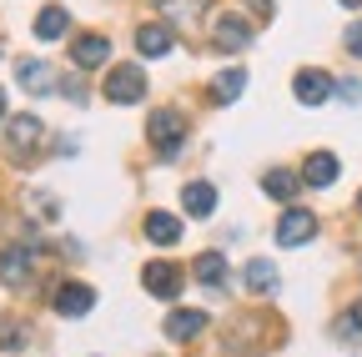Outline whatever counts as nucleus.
Segmentation results:
<instances>
[{
  "label": "nucleus",
  "mask_w": 362,
  "mask_h": 357,
  "mask_svg": "<svg viewBox=\"0 0 362 357\" xmlns=\"http://www.w3.org/2000/svg\"><path fill=\"white\" fill-rule=\"evenodd\" d=\"M181 206H187V216H211L216 211V187L211 182H187L181 187Z\"/></svg>",
  "instance_id": "obj_15"
},
{
  "label": "nucleus",
  "mask_w": 362,
  "mask_h": 357,
  "mask_svg": "<svg viewBox=\"0 0 362 357\" xmlns=\"http://www.w3.org/2000/svg\"><path fill=\"white\" fill-rule=\"evenodd\" d=\"M176 46V35H171V25H161V21H146L141 30H136V51L141 56H166Z\"/></svg>",
  "instance_id": "obj_10"
},
{
  "label": "nucleus",
  "mask_w": 362,
  "mask_h": 357,
  "mask_svg": "<svg viewBox=\"0 0 362 357\" xmlns=\"http://www.w3.org/2000/svg\"><path fill=\"white\" fill-rule=\"evenodd\" d=\"M0 282H6V287H25L30 282V252L25 247H6V252H0Z\"/></svg>",
  "instance_id": "obj_11"
},
{
  "label": "nucleus",
  "mask_w": 362,
  "mask_h": 357,
  "mask_svg": "<svg viewBox=\"0 0 362 357\" xmlns=\"http://www.w3.org/2000/svg\"><path fill=\"white\" fill-rule=\"evenodd\" d=\"M16 81H21V91H30V96L56 91V71H51V61H21V66H16Z\"/></svg>",
  "instance_id": "obj_8"
},
{
  "label": "nucleus",
  "mask_w": 362,
  "mask_h": 357,
  "mask_svg": "<svg viewBox=\"0 0 362 357\" xmlns=\"http://www.w3.org/2000/svg\"><path fill=\"white\" fill-rule=\"evenodd\" d=\"M202 327H206V312H197V307H192V312H171V317H166V337H171V342H187V337H197Z\"/></svg>",
  "instance_id": "obj_18"
},
{
  "label": "nucleus",
  "mask_w": 362,
  "mask_h": 357,
  "mask_svg": "<svg viewBox=\"0 0 362 357\" xmlns=\"http://www.w3.org/2000/svg\"><path fill=\"white\" fill-rule=\"evenodd\" d=\"M247 6H252L257 16H272V0H247Z\"/></svg>",
  "instance_id": "obj_25"
},
{
  "label": "nucleus",
  "mask_w": 362,
  "mask_h": 357,
  "mask_svg": "<svg viewBox=\"0 0 362 357\" xmlns=\"http://www.w3.org/2000/svg\"><path fill=\"white\" fill-rule=\"evenodd\" d=\"M146 136H151V146H156L161 156H171L181 141H187V116L171 111V106L151 111V116H146Z\"/></svg>",
  "instance_id": "obj_1"
},
{
  "label": "nucleus",
  "mask_w": 362,
  "mask_h": 357,
  "mask_svg": "<svg viewBox=\"0 0 362 357\" xmlns=\"http://www.w3.org/2000/svg\"><path fill=\"white\" fill-rule=\"evenodd\" d=\"M242 86H247V71L232 66V71H221V76L211 81V96H216V101H237V96H242Z\"/></svg>",
  "instance_id": "obj_19"
},
{
  "label": "nucleus",
  "mask_w": 362,
  "mask_h": 357,
  "mask_svg": "<svg viewBox=\"0 0 362 357\" xmlns=\"http://www.w3.org/2000/svg\"><path fill=\"white\" fill-rule=\"evenodd\" d=\"M71 61H76L81 71L106 66V61H111V40H106V35H76V40H71Z\"/></svg>",
  "instance_id": "obj_6"
},
{
  "label": "nucleus",
  "mask_w": 362,
  "mask_h": 357,
  "mask_svg": "<svg viewBox=\"0 0 362 357\" xmlns=\"http://www.w3.org/2000/svg\"><path fill=\"white\" fill-rule=\"evenodd\" d=\"M337 96H342V101H362V81H342Z\"/></svg>",
  "instance_id": "obj_24"
},
{
  "label": "nucleus",
  "mask_w": 362,
  "mask_h": 357,
  "mask_svg": "<svg viewBox=\"0 0 362 357\" xmlns=\"http://www.w3.org/2000/svg\"><path fill=\"white\" fill-rule=\"evenodd\" d=\"M357 206H362V197H357Z\"/></svg>",
  "instance_id": "obj_29"
},
{
  "label": "nucleus",
  "mask_w": 362,
  "mask_h": 357,
  "mask_svg": "<svg viewBox=\"0 0 362 357\" xmlns=\"http://www.w3.org/2000/svg\"><path fill=\"white\" fill-rule=\"evenodd\" d=\"M247 287L262 297V292H277V267H272V262H247Z\"/></svg>",
  "instance_id": "obj_20"
},
{
  "label": "nucleus",
  "mask_w": 362,
  "mask_h": 357,
  "mask_svg": "<svg viewBox=\"0 0 362 357\" xmlns=\"http://www.w3.org/2000/svg\"><path fill=\"white\" fill-rule=\"evenodd\" d=\"M6 136H11V151H30L45 136V126H40V116H11L6 121Z\"/></svg>",
  "instance_id": "obj_12"
},
{
  "label": "nucleus",
  "mask_w": 362,
  "mask_h": 357,
  "mask_svg": "<svg viewBox=\"0 0 362 357\" xmlns=\"http://www.w3.org/2000/svg\"><path fill=\"white\" fill-rule=\"evenodd\" d=\"M141 287L151 292V297H176L181 292V267H171V262H146L141 267Z\"/></svg>",
  "instance_id": "obj_5"
},
{
  "label": "nucleus",
  "mask_w": 362,
  "mask_h": 357,
  "mask_svg": "<svg viewBox=\"0 0 362 357\" xmlns=\"http://www.w3.org/2000/svg\"><path fill=\"white\" fill-rule=\"evenodd\" d=\"M0 347H6V352H21V347H25V332H21L16 322H6V327H0Z\"/></svg>",
  "instance_id": "obj_22"
},
{
  "label": "nucleus",
  "mask_w": 362,
  "mask_h": 357,
  "mask_svg": "<svg viewBox=\"0 0 362 357\" xmlns=\"http://www.w3.org/2000/svg\"><path fill=\"white\" fill-rule=\"evenodd\" d=\"M211 40H216L221 51H247V46H252V25H247L242 16H221L216 30H211Z\"/></svg>",
  "instance_id": "obj_9"
},
{
  "label": "nucleus",
  "mask_w": 362,
  "mask_h": 357,
  "mask_svg": "<svg viewBox=\"0 0 362 357\" xmlns=\"http://www.w3.org/2000/svg\"><path fill=\"white\" fill-rule=\"evenodd\" d=\"M90 307H96V292H90L86 282H61V292H56V312H61V317H86Z\"/></svg>",
  "instance_id": "obj_7"
},
{
  "label": "nucleus",
  "mask_w": 362,
  "mask_h": 357,
  "mask_svg": "<svg viewBox=\"0 0 362 357\" xmlns=\"http://www.w3.org/2000/svg\"><path fill=\"white\" fill-rule=\"evenodd\" d=\"M337 171H342V166H337L332 151H312L307 166H302V182H307V187H332V182H337Z\"/></svg>",
  "instance_id": "obj_13"
},
{
  "label": "nucleus",
  "mask_w": 362,
  "mask_h": 357,
  "mask_svg": "<svg viewBox=\"0 0 362 357\" xmlns=\"http://www.w3.org/2000/svg\"><path fill=\"white\" fill-rule=\"evenodd\" d=\"M297 187H302V176H297V171H287V166H272V171L262 176V192H267L272 201H292V197H297Z\"/></svg>",
  "instance_id": "obj_16"
},
{
  "label": "nucleus",
  "mask_w": 362,
  "mask_h": 357,
  "mask_svg": "<svg viewBox=\"0 0 362 357\" xmlns=\"http://www.w3.org/2000/svg\"><path fill=\"white\" fill-rule=\"evenodd\" d=\"M312 237H317V216H312L307 206H287L282 221H277V242H282V247H302V242H312Z\"/></svg>",
  "instance_id": "obj_3"
},
{
  "label": "nucleus",
  "mask_w": 362,
  "mask_h": 357,
  "mask_svg": "<svg viewBox=\"0 0 362 357\" xmlns=\"http://www.w3.org/2000/svg\"><path fill=\"white\" fill-rule=\"evenodd\" d=\"M0 121H6V91H0Z\"/></svg>",
  "instance_id": "obj_27"
},
{
  "label": "nucleus",
  "mask_w": 362,
  "mask_h": 357,
  "mask_svg": "<svg viewBox=\"0 0 362 357\" xmlns=\"http://www.w3.org/2000/svg\"><path fill=\"white\" fill-rule=\"evenodd\" d=\"M146 237H151L156 247H176V242H181V221H176L171 211H146Z\"/></svg>",
  "instance_id": "obj_17"
},
{
  "label": "nucleus",
  "mask_w": 362,
  "mask_h": 357,
  "mask_svg": "<svg viewBox=\"0 0 362 357\" xmlns=\"http://www.w3.org/2000/svg\"><path fill=\"white\" fill-rule=\"evenodd\" d=\"M192 277H197L202 287L221 292V287H226V257H221V252H202V257L192 262Z\"/></svg>",
  "instance_id": "obj_14"
},
{
  "label": "nucleus",
  "mask_w": 362,
  "mask_h": 357,
  "mask_svg": "<svg viewBox=\"0 0 362 357\" xmlns=\"http://www.w3.org/2000/svg\"><path fill=\"white\" fill-rule=\"evenodd\" d=\"M146 96V71L141 66H111L106 71V101L111 106H136Z\"/></svg>",
  "instance_id": "obj_2"
},
{
  "label": "nucleus",
  "mask_w": 362,
  "mask_h": 357,
  "mask_svg": "<svg viewBox=\"0 0 362 357\" xmlns=\"http://www.w3.org/2000/svg\"><path fill=\"white\" fill-rule=\"evenodd\" d=\"M342 6H362V0H342Z\"/></svg>",
  "instance_id": "obj_28"
},
{
  "label": "nucleus",
  "mask_w": 362,
  "mask_h": 357,
  "mask_svg": "<svg viewBox=\"0 0 362 357\" xmlns=\"http://www.w3.org/2000/svg\"><path fill=\"white\" fill-rule=\"evenodd\" d=\"M352 317H357V327H362V302H357V307H352Z\"/></svg>",
  "instance_id": "obj_26"
},
{
  "label": "nucleus",
  "mask_w": 362,
  "mask_h": 357,
  "mask_svg": "<svg viewBox=\"0 0 362 357\" xmlns=\"http://www.w3.org/2000/svg\"><path fill=\"white\" fill-rule=\"evenodd\" d=\"M292 91H297L302 106H327V96L337 91V86H332L327 71H297V76H292Z\"/></svg>",
  "instance_id": "obj_4"
},
{
  "label": "nucleus",
  "mask_w": 362,
  "mask_h": 357,
  "mask_svg": "<svg viewBox=\"0 0 362 357\" xmlns=\"http://www.w3.org/2000/svg\"><path fill=\"white\" fill-rule=\"evenodd\" d=\"M66 25H71V21H66V11H61V6H45V11L35 16V35H40V40H56Z\"/></svg>",
  "instance_id": "obj_21"
},
{
  "label": "nucleus",
  "mask_w": 362,
  "mask_h": 357,
  "mask_svg": "<svg viewBox=\"0 0 362 357\" xmlns=\"http://www.w3.org/2000/svg\"><path fill=\"white\" fill-rule=\"evenodd\" d=\"M347 56H362V21L347 25Z\"/></svg>",
  "instance_id": "obj_23"
}]
</instances>
